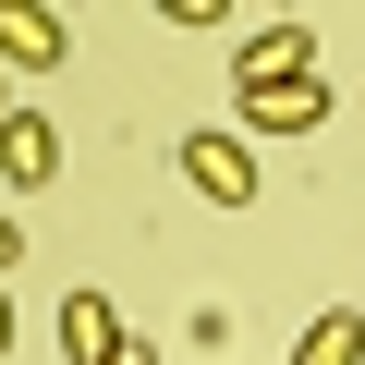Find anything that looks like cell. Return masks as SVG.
<instances>
[{
	"instance_id": "6da1fadb",
	"label": "cell",
	"mask_w": 365,
	"mask_h": 365,
	"mask_svg": "<svg viewBox=\"0 0 365 365\" xmlns=\"http://www.w3.org/2000/svg\"><path fill=\"white\" fill-rule=\"evenodd\" d=\"M182 182H195L207 207H256V146H244L232 122H207V134H182Z\"/></svg>"
},
{
	"instance_id": "7a4b0ae2",
	"label": "cell",
	"mask_w": 365,
	"mask_h": 365,
	"mask_svg": "<svg viewBox=\"0 0 365 365\" xmlns=\"http://www.w3.org/2000/svg\"><path fill=\"white\" fill-rule=\"evenodd\" d=\"M280 86H329L317 73V25H256L244 37V98H280Z\"/></svg>"
},
{
	"instance_id": "3957f363",
	"label": "cell",
	"mask_w": 365,
	"mask_h": 365,
	"mask_svg": "<svg viewBox=\"0 0 365 365\" xmlns=\"http://www.w3.org/2000/svg\"><path fill=\"white\" fill-rule=\"evenodd\" d=\"M61 49H73V25L49 13V0H0V73H13V61H25V73H49Z\"/></svg>"
},
{
	"instance_id": "277c9868",
	"label": "cell",
	"mask_w": 365,
	"mask_h": 365,
	"mask_svg": "<svg viewBox=\"0 0 365 365\" xmlns=\"http://www.w3.org/2000/svg\"><path fill=\"white\" fill-rule=\"evenodd\" d=\"M0 182H13V195H37V182H61V134H49L37 110H13V122H0Z\"/></svg>"
},
{
	"instance_id": "5b68a950",
	"label": "cell",
	"mask_w": 365,
	"mask_h": 365,
	"mask_svg": "<svg viewBox=\"0 0 365 365\" xmlns=\"http://www.w3.org/2000/svg\"><path fill=\"white\" fill-rule=\"evenodd\" d=\"M122 341H134V329H122L110 292H61V353H73V365H110Z\"/></svg>"
},
{
	"instance_id": "8992f818",
	"label": "cell",
	"mask_w": 365,
	"mask_h": 365,
	"mask_svg": "<svg viewBox=\"0 0 365 365\" xmlns=\"http://www.w3.org/2000/svg\"><path fill=\"white\" fill-rule=\"evenodd\" d=\"M329 110H341L329 86H280V98H244V122H232V134H317Z\"/></svg>"
},
{
	"instance_id": "52a82bcc",
	"label": "cell",
	"mask_w": 365,
	"mask_h": 365,
	"mask_svg": "<svg viewBox=\"0 0 365 365\" xmlns=\"http://www.w3.org/2000/svg\"><path fill=\"white\" fill-rule=\"evenodd\" d=\"M292 365H365V304H329V317H304Z\"/></svg>"
},
{
	"instance_id": "ba28073f",
	"label": "cell",
	"mask_w": 365,
	"mask_h": 365,
	"mask_svg": "<svg viewBox=\"0 0 365 365\" xmlns=\"http://www.w3.org/2000/svg\"><path fill=\"white\" fill-rule=\"evenodd\" d=\"M13 256H25V220H13V207H0V280H13Z\"/></svg>"
},
{
	"instance_id": "9c48e42d",
	"label": "cell",
	"mask_w": 365,
	"mask_h": 365,
	"mask_svg": "<svg viewBox=\"0 0 365 365\" xmlns=\"http://www.w3.org/2000/svg\"><path fill=\"white\" fill-rule=\"evenodd\" d=\"M13 341H25V317H13V292H0V365H13Z\"/></svg>"
},
{
	"instance_id": "30bf717a",
	"label": "cell",
	"mask_w": 365,
	"mask_h": 365,
	"mask_svg": "<svg viewBox=\"0 0 365 365\" xmlns=\"http://www.w3.org/2000/svg\"><path fill=\"white\" fill-rule=\"evenodd\" d=\"M110 365H158V341H122V353H110Z\"/></svg>"
},
{
	"instance_id": "8fae6325",
	"label": "cell",
	"mask_w": 365,
	"mask_h": 365,
	"mask_svg": "<svg viewBox=\"0 0 365 365\" xmlns=\"http://www.w3.org/2000/svg\"><path fill=\"white\" fill-rule=\"evenodd\" d=\"M0 122H13V86H0Z\"/></svg>"
}]
</instances>
